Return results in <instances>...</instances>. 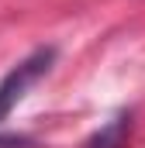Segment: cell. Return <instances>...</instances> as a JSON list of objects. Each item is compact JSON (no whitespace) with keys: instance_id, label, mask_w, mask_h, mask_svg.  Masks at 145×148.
I'll use <instances>...</instances> for the list:
<instances>
[{"instance_id":"6da1fadb","label":"cell","mask_w":145,"mask_h":148,"mask_svg":"<svg viewBox=\"0 0 145 148\" xmlns=\"http://www.w3.org/2000/svg\"><path fill=\"white\" fill-rule=\"evenodd\" d=\"M52 62H55V48L45 45V48H35L31 55H24L10 73L0 79V121L10 117V110L28 97V90L52 69Z\"/></svg>"},{"instance_id":"7a4b0ae2","label":"cell","mask_w":145,"mask_h":148,"mask_svg":"<svg viewBox=\"0 0 145 148\" xmlns=\"http://www.w3.org/2000/svg\"><path fill=\"white\" fill-rule=\"evenodd\" d=\"M128 141H131V114H117L83 148H128Z\"/></svg>"}]
</instances>
